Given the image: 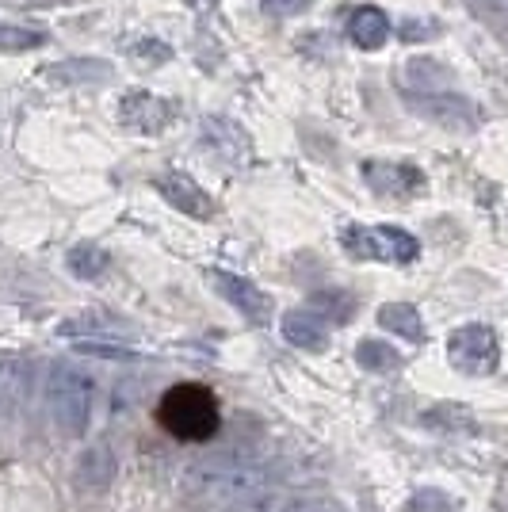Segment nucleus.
<instances>
[{
	"mask_svg": "<svg viewBox=\"0 0 508 512\" xmlns=\"http://www.w3.org/2000/svg\"><path fill=\"white\" fill-rule=\"evenodd\" d=\"M119 474V459L107 444H92L77 455V467H73V478L81 490H107L111 478Z\"/></svg>",
	"mask_w": 508,
	"mask_h": 512,
	"instance_id": "nucleus-12",
	"label": "nucleus"
},
{
	"mask_svg": "<svg viewBox=\"0 0 508 512\" xmlns=\"http://www.w3.org/2000/svg\"><path fill=\"white\" fill-rule=\"evenodd\" d=\"M306 310H314L325 325H329V321H333V325H348L352 314H356V299H352L348 291H337V287H333V291H314Z\"/></svg>",
	"mask_w": 508,
	"mask_h": 512,
	"instance_id": "nucleus-17",
	"label": "nucleus"
},
{
	"mask_svg": "<svg viewBox=\"0 0 508 512\" xmlns=\"http://www.w3.org/2000/svg\"><path fill=\"white\" fill-rule=\"evenodd\" d=\"M134 58L138 62H149V65H161L172 58V50L161 39H142V43H134Z\"/></svg>",
	"mask_w": 508,
	"mask_h": 512,
	"instance_id": "nucleus-25",
	"label": "nucleus"
},
{
	"mask_svg": "<svg viewBox=\"0 0 508 512\" xmlns=\"http://www.w3.org/2000/svg\"><path fill=\"white\" fill-rule=\"evenodd\" d=\"M398 35H402V43H424V39L440 35V23L421 20V16H405V20L398 23Z\"/></svg>",
	"mask_w": 508,
	"mask_h": 512,
	"instance_id": "nucleus-23",
	"label": "nucleus"
},
{
	"mask_svg": "<svg viewBox=\"0 0 508 512\" xmlns=\"http://www.w3.org/2000/svg\"><path fill=\"white\" fill-rule=\"evenodd\" d=\"M50 43L43 27H23V23H0V54H27L43 50Z\"/></svg>",
	"mask_w": 508,
	"mask_h": 512,
	"instance_id": "nucleus-20",
	"label": "nucleus"
},
{
	"mask_svg": "<svg viewBox=\"0 0 508 512\" xmlns=\"http://www.w3.org/2000/svg\"><path fill=\"white\" fill-rule=\"evenodd\" d=\"M405 81L417 88V96H440L451 88V69L436 58H409L405 62Z\"/></svg>",
	"mask_w": 508,
	"mask_h": 512,
	"instance_id": "nucleus-14",
	"label": "nucleus"
},
{
	"mask_svg": "<svg viewBox=\"0 0 508 512\" xmlns=\"http://www.w3.org/2000/svg\"><path fill=\"white\" fill-rule=\"evenodd\" d=\"M501 512H508V482H505V490H501Z\"/></svg>",
	"mask_w": 508,
	"mask_h": 512,
	"instance_id": "nucleus-27",
	"label": "nucleus"
},
{
	"mask_svg": "<svg viewBox=\"0 0 508 512\" xmlns=\"http://www.w3.org/2000/svg\"><path fill=\"white\" fill-rule=\"evenodd\" d=\"M153 188H157V195H161L169 207H176V211L188 214V218H211L214 214L211 195L203 192L191 176H184V172H165V176H157Z\"/></svg>",
	"mask_w": 508,
	"mask_h": 512,
	"instance_id": "nucleus-8",
	"label": "nucleus"
},
{
	"mask_svg": "<svg viewBox=\"0 0 508 512\" xmlns=\"http://www.w3.org/2000/svg\"><path fill=\"white\" fill-rule=\"evenodd\" d=\"M157 425L165 428L172 440L207 444L214 432H218V425H222L218 398L211 394V386H199V383L169 386L165 398L157 402Z\"/></svg>",
	"mask_w": 508,
	"mask_h": 512,
	"instance_id": "nucleus-1",
	"label": "nucleus"
},
{
	"mask_svg": "<svg viewBox=\"0 0 508 512\" xmlns=\"http://www.w3.org/2000/svg\"><path fill=\"white\" fill-rule=\"evenodd\" d=\"M203 142L214 146L218 153L230 146V157H233V165H237V161H241V150H245V130L233 127L230 119H207V123H203Z\"/></svg>",
	"mask_w": 508,
	"mask_h": 512,
	"instance_id": "nucleus-21",
	"label": "nucleus"
},
{
	"mask_svg": "<svg viewBox=\"0 0 508 512\" xmlns=\"http://www.w3.org/2000/svg\"><path fill=\"white\" fill-rule=\"evenodd\" d=\"M340 245L352 260H379V264H413L421 256V241L402 226H390V222H379V226L352 222L340 234Z\"/></svg>",
	"mask_w": 508,
	"mask_h": 512,
	"instance_id": "nucleus-3",
	"label": "nucleus"
},
{
	"mask_svg": "<svg viewBox=\"0 0 508 512\" xmlns=\"http://www.w3.org/2000/svg\"><path fill=\"white\" fill-rule=\"evenodd\" d=\"M50 85H104L111 77V62L104 58H65V62H54L43 69Z\"/></svg>",
	"mask_w": 508,
	"mask_h": 512,
	"instance_id": "nucleus-13",
	"label": "nucleus"
},
{
	"mask_svg": "<svg viewBox=\"0 0 508 512\" xmlns=\"http://www.w3.org/2000/svg\"><path fill=\"white\" fill-rule=\"evenodd\" d=\"M413 107L428 115L432 123L455 130V134H466V130L478 127V111L470 100L463 96H451V92H440V96H413Z\"/></svg>",
	"mask_w": 508,
	"mask_h": 512,
	"instance_id": "nucleus-9",
	"label": "nucleus"
},
{
	"mask_svg": "<svg viewBox=\"0 0 508 512\" xmlns=\"http://www.w3.org/2000/svg\"><path fill=\"white\" fill-rule=\"evenodd\" d=\"M405 512H459V501L436 486H424L405 501Z\"/></svg>",
	"mask_w": 508,
	"mask_h": 512,
	"instance_id": "nucleus-22",
	"label": "nucleus"
},
{
	"mask_svg": "<svg viewBox=\"0 0 508 512\" xmlns=\"http://www.w3.org/2000/svg\"><path fill=\"white\" fill-rule=\"evenodd\" d=\"M115 119H119V127L153 138V134H161L165 127H172V119H176V104L165 100V96H153V92H146V88H130L127 96L119 100Z\"/></svg>",
	"mask_w": 508,
	"mask_h": 512,
	"instance_id": "nucleus-5",
	"label": "nucleus"
},
{
	"mask_svg": "<svg viewBox=\"0 0 508 512\" xmlns=\"http://www.w3.org/2000/svg\"><path fill=\"white\" fill-rule=\"evenodd\" d=\"M356 363L371 375H394L402 367V352L386 341H360L356 344Z\"/></svg>",
	"mask_w": 508,
	"mask_h": 512,
	"instance_id": "nucleus-18",
	"label": "nucleus"
},
{
	"mask_svg": "<svg viewBox=\"0 0 508 512\" xmlns=\"http://www.w3.org/2000/svg\"><path fill=\"white\" fill-rule=\"evenodd\" d=\"M279 329H283V341L302 348V352H325L329 348V325L314 310H287Z\"/></svg>",
	"mask_w": 508,
	"mask_h": 512,
	"instance_id": "nucleus-10",
	"label": "nucleus"
},
{
	"mask_svg": "<svg viewBox=\"0 0 508 512\" xmlns=\"http://www.w3.org/2000/svg\"><path fill=\"white\" fill-rule=\"evenodd\" d=\"M424 425L436 428V432H455V436H466V432H478V421L466 406H455V402H444V406L428 409L424 413Z\"/></svg>",
	"mask_w": 508,
	"mask_h": 512,
	"instance_id": "nucleus-19",
	"label": "nucleus"
},
{
	"mask_svg": "<svg viewBox=\"0 0 508 512\" xmlns=\"http://www.w3.org/2000/svg\"><path fill=\"white\" fill-rule=\"evenodd\" d=\"M77 348L88 352V356H104V360H134L130 348H115V344H104V341H81Z\"/></svg>",
	"mask_w": 508,
	"mask_h": 512,
	"instance_id": "nucleus-26",
	"label": "nucleus"
},
{
	"mask_svg": "<svg viewBox=\"0 0 508 512\" xmlns=\"http://www.w3.org/2000/svg\"><path fill=\"white\" fill-rule=\"evenodd\" d=\"M65 268H69V276L92 283V279H100L107 268H111V256H107V249H100V245L81 241V245H73V249L65 253Z\"/></svg>",
	"mask_w": 508,
	"mask_h": 512,
	"instance_id": "nucleus-16",
	"label": "nucleus"
},
{
	"mask_svg": "<svg viewBox=\"0 0 508 512\" xmlns=\"http://www.w3.org/2000/svg\"><path fill=\"white\" fill-rule=\"evenodd\" d=\"M379 325L386 333H394V337H402L409 344L424 341V321L417 314V306H409V302H386V306H379Z\"/></svg>",
	"mask_w": 508,
	"mask_h": 512,
	"instance_id": "nucleus-15",
	"label": "nucleus"
},
{
	"mask_svg": "<svg viewBox=\"0 0 508 512\" xmlns=\"http://www.w3.org/2000/svg\"><path fill=\"white\" fill-rule=\"evenodd\" d=\"M314 0H260V12L276 16V20H287V16H302Z\"/></svg>",
	"mask_w": 508,
	"mask_h": 512,
	"instance_id": "nucleus-24",
	"label": "nucleus"
},
{
	"mask_svg": "<svg viewBox=\"0 0 508 512\" xmlns=\"http://www.w3.org/2000/svg\"><path fill=\"white\" fill-rule=\"evenodd\" d=\"M390 35H394V23H390V16L382 12L379 4H363L348 20V39L360 50H382L390 43Z\"/></svg>",
	"mask_w": 508,
	"mask_h": 512,
	"instance_id": "nucleus-11",
	"label": "nucleus"
},
{
	"mask_svg": "<svg viewBox=\"0 0 508 512\" xmlns=\"http://www.w3.org/2000/svg\"><path fill=\"white\" fill-rule=\"evenodd\" d=\"M207 283H211L222 299L230 302L241 318L253 321V325H268V321H272V314H276V302H272V295H264L253 279L233 276V272H222V268H211V272H207Z\"/></svg>",
	"mask_w": 508,
	"mask_h": 512,
	"instance_id": "nucleus-6",
	"label": "nucleus"
},
{
	"mask_svg": "<svg viewBox=\"0 0 508 512\" xmlns=\"http://www.w3.org/2000/svg\"><path fill=\"white\" fill-rule=\"evenodd\" d=\"M50 417L62 436H85L92 421V375H85L77 363H54L50 367Z\"/></svg>",
	"mask_w": 508,
	"mask_h": 512,
	"instance_id": "nucleus-2",
	"label": "nucleus"
},
{
	"mask_svg": "<svg viewBox=\"0 0 508 512\" xmlns=\"http://www.w3.org/2000/svg\"><path fill=\"white\" fill-rule=\"evenodd\" d=\"M360 176L363 184L382 199H413L428 188L424 172L409 161H363Z\"/></svg>",
	"mask_w": 508,
	"mask_h": 512,
	"instance_id": "nucleus-7",
	"label": "nucleus"
},
{
	"mask_svg": "<svg viewBox=\"0 0 508 512\" xmlns=\"http://www.w3.org/2000/svg\"><path fill=\"white\" fill-rule=\"evenodd\" d=\"M447 360H451L455 371L482 379V375L497 371V363H501V341H497V333L489 325L470 321V325H459L447 337Z\"/></svg>",
	"mask_w": 508,
	"mask_h": 512,
	"instance_id": "nucleus-4",
	"label": "nucleus"
}]
</instances>
